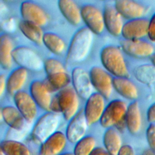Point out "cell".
<instances>
[{
  "label": "cell",
  "instance_id": "cell-1",
  "mask_svg": "<svg viewBox=\"0 0 155 155\" xmlns=\"http://www.w3.org/2000/svg\"><path fill=\"white\" fill-rule=\"evenodd\" d=\"M93 33L87 27H82L73 36L67 53L68 63H78L87 57L93 41Z\"/></svg>",
  "mask_w": 155,
  "mask_h": 155
},
{
  "label": "cell",
  "instance_id": "cell-2",
  "mask_svg": "<svg viewBox=\"0 0 155 155\" xmlns=\"http://www.w3.org/2000/svg\"><path fill=\"white\" fill-rule=\"evenodd\" d=\"M79 108L78 95L71 87H65L52 98L50 111L61 113L67 120H70L78 113Z\"/></svg>",
  "mask_w": 155,
  "mask_h": 155
},
{
  "label": "cell",
  "instance_id": "cell-3",
  "mask_svg": "<svg viewBox=\"0 0 155 155\" xmlns=\"http://www.w3.org/2000/svg\"><path fill=\"white\" fill-rule=\"evenodd\" d=\"M100 58L104 67L115 77H129L125 61L119 47L111 45L104 47L101 51Z\"/></svg>",
  "mask_w": 155,
  "mask_h": 155
},
{
  "label": "cell",
  "instance_id": "cell-4",
  "mask_svg": "<svg viewBox=\"0 0 155 155\" xmlns=\"http://www.w3.org/2000/svg\"><path fill=\"white\" fill-rule=\"evenodd\" d=\"M1 116L10 127L7 139L19 141V140L25 136L30 123L24 119L16 107L7 105L1 108Z\"/></svg>",
  "mask_w": 155,
  "mask_h": 155
},
{
  "label": "cell",
  "instance_id": "cell-5",
  "mask_svg": "<svg viewBox=\"0 0 155 155\" xmlns=\"http://www.w3.org/2000/svg\"><path fill=\"white\" fill-rule=\"evenodd\" d=\"M128 106L126 103L120 99L111 101L105 107L99 120L101 125L105 128L114 126L119 131L126 127L125 116Z\"/></svg>",
  "mask_w": 155,
  "mask_h": 155
},
{
  "label": "cell",
  "instance_id": "cell-6",
  "mask_svg": "<svg viewBox=\"0 0 155 155\" xmlns=\"http://www.w3.org/2000/svg\"><path fill=\"white\" fill-rule=\"evenodd\" d=\"M60 120V116L57 113L49 111L42 115L36 122L31 130L33 140L42 143L57 131Z\"/></svg>",
  "mask_w": 155,
  "mask_h": 155
},
{
  "label": "cell",
  "instance_id": "cell-7",
  "mask_svg": "<svg viewBox=\"0 0 155 155\" xmlns=\"http://www.w3.org/2000/svg\"><path fill=\"white\" fill-rule=\"evenodd\" d=\"M12 58L20 67L27 70L38 71L44 68V62L40 56L27 47L15 48L12 52Z\"/></svg>",
  "mask_w": 155,
  "mask_h": 155
},
{
  "label": "cell",
  "instance_id": "cell-8",
  "mask_svg": "<svg viewBox=\"0 0 155 155\" xmlns=\"http://www.w3.org/2000/svg\"><path fill=\"white\" fill-rule=\"evenodd\" d=\"M89 75L92 85L97 93L105 99H109L113 88V78L105 70L97 66L91 67Z\"/></svg>",
  "mask_w": 155,
  "mask_h": 155
},
{
  "label": "cell",
  "instance_id": "cell-9",
  "mask_svg": "<svg viewBox=\"0 0 155 155\" xmlns=\"http://www.w3.org/2000/svg\"><path fill=\"white\" fill-rule=\"evenodd\" d=\"M81 18L94 34L101 35L105 28L103 13L95 6L86 4L81 8Z\"/></svg>",
  "mask_w": 155,
  "mask_h": 155
},
{
  "label": "cell",
  "instance_id": "cell-10",
  "mask_svg": "<svg viewBox=\"0 0 155 155\" xmlns=\"http://www.w3.org/2000/svg\"><path fill=\"white\" fill-rule=\"evenodd\" d=\"M16 107L24 119L31 123L37 114V104L32 96L24 91H19L13 95Z\"/></svg>",
  "mask_w": 155,
  "mask_h": 155
},
{
  "label": "cell",
  "instance_id": "cell-11",
  "mask_svg": "<svg viewBox=\"0 0 155 155\" xmlns=\"http://www.w3.org/2000/svg\"><path fill=\"white\" fill-rule=\"evenodd\" d=\"M105 108V98L98 93H93L87 100L84 109L88 125L100 120Z\"/></svg>",
  "mask_w": 155,
  "mask_h": 155
},
{
  "label": "cell",
  "instance_id": "cell-12",
  "mask_svg": "<svg viewBox=\"0 0 155 155\" xmlns=\"http://www.w3.org/2000/svg\"><path fill=\"white\" fill-rule=\"evenodd\" d=\"M71 78L73 88L78 96L87 100L93 94V87L89 74L81 67H75L72 70Z\"/></svg>",
  "mask_w": 155,
  "mask_h": 155
},
{
  "label": "cell",
  "instance_id": "cell-13",
  "mask_svg": "<svg viewBox=\"0 0 155 155\" xmlns=\"http://www.w3.org/2000/svg\"><path fill=\"white\" fill-rule=\"evenodd\" d=\"M20 11L23 20L32 22L39 27L47 25L48 22V17L45 10L33 2H22Z\"/></svg>",
  "mask_w": 155,
  "mask_h": 155
},
{
  "label": "cell",
  "instance_id": "cell-14",
  "mask_svg": "<svg viewBox=\"0 0 155 155\" xmlns=\"http://www.w3.org/2000/svg\"><path fill=\"white\" fill-rule=\"evenodd\" d=\"M88 125L84 110H80L70 120L67 127L65 136L67 140L71 143H77L85 137Z\"/></svg>",
  "mask_w": 155,
  "mask_h": 155
},
{
  "label": "cell",
  "instance_id": "cell-15",
  "mask_svg": "<svg viewBox=\"0 0 155 155\" xmlns=\"http://www.w3.org/2000/svg\"><path fill=\"white\" fill-rule=\"evenodd\" d=\"M122 50L136 58H146L154 53V47L150 43L141 39L124 40L120 42Z\"/></svg>",
  "mask_w": 155,
  "mask_h": 155
},
{
  "label": "cell",
  "instance_id": "cell-16",
  "mask_svg": "<svg viewBox=\"0 0 155 155\" xmlns=\"http://www.w3.org/2000/svg\"><path fill=\"white\" fill-rule=\"evenodd\" d=\"M149 21L145 18L129 20L124 24L122 36L125 40H137L148 35Z\"/></svg>",
  "mask_w": 155,
  "mask_h": 155
},
{
  "label": "cell",
  "instance_id": "cell-17",
  "mask_svg": "<svg viewBox=\"0 0 155 155\" xmlns=\"http://www.w3.org/2000/svg\"><path fill=\"white\" fill-rule=\"evenodd\" d=\"M114 7L122 17L130 20L142 18L147 12L145 5L131 0L116 1Z\"/></svg>",
  "mask_w": 155,
  "mask_h": 155
},
{
  "label": "cell",
  "instance_id": "cell-18",
  "mask_svg": "<svg viewBox=\"0 0 155 155\" xmlns=\"http://www.w3.org/2000/svg\"><path fill=\"white\" fill-rule=\"evenodd\" d=\"M30 92L38 107L48 112L51 111L52 98L50 91L44 82L39 80L33 81L30 86Z\"/></svg>",
  "mask_w": 155,
  "mask_h": 155
},
{
  "label": "cell",
  "instance_id": "cell-19",
  "mask_svg": "<svg viewBox=\"0 0 155 155\" xmlns=\"http://www.w3.org/2000/svg\"><path fill=\"white\" fill-rule=\"evenodd\" d=\"M104 21L105 27L113 36H118L122 33L124 23L122 16L115 8L111 5H106L104 8Z\"/></svg>",
  "mask_w": 155,
  "mask_h": 155
},
{
  "label": "cell",
  "instance_id": "cell-20",
  "mask_svg": "<svg viewBox=\"0 0 155 155\" xmlns=\"http://www.w3.org/2000/svg\"><path fill=\"white\" fill-rule=\"evenodd\" d=\"M67 139L63 133L56 131L41 143L39 155H58L64 149Z\"/></svg>",
  "mask_w": 155,
  "mask_h": 155
},
{
  "label": "cell",
  "instance_id": "cell-21",
  "mask_svg": "<svg viewBox=\"0 0 155 155\" xmlns=\"http://www.w3.org/2000/svg\"><path fill=\"white\" fill-rule=\"evenodd\" d=\"M125 122L126 127L130 133L136 134L140 131L142 127V116L137 101H134L128 106Z\"/></svg>",
  "mask_w": 155,
  "mask_h": 155
},
{
  "label": "cell",
  "instance_id": "cell-22",
  "mask_svg": "<svg viewBox=\"0 0 155 155\" xmlns=\"http://www.w3.org/2000/svg\"><path fill=\"white\" fill-rule=\"evenodd\" d=\"M58 5L62 15L73 25L80 24L82 18L81 9L78 5L71 0H59Z\"/></svg>",
  "mask_w": 155,
  "mask_h": 155
},
{
  "label": "cell",
  "instance_id": "cell-23",
  "mask_svg": "<svg viewBox=\"0 0 155 155\" xmlns=\"http://www.w3.org/2000/svg\"><path fill=\"white\" fill-rule=\"evenodd\" d=\"M113 88L122 97L129 100H136L139 96V92L136 86L125 78H117L113 79Z\"/></svg>",
  "mask_w": 155,
  "mask_h": 155
},
{
  "label": "cell",
  "instance_id": "cell-24",
  "mask_svg": "<svg viewBox=\"0 0 155 155\" xmlns=\"http://www.w3.org/2000/svg\"><path fill=\"white\" fill-rule=\"evenodd\" d=\"M28 77L27 70L19 67L13 70L7 79V90L11 95L21 91L26 82Z\"/></svg>",
  "mask_w": 155,
  "mask_h": 155
},
{
  "label": "cell",
  "instance_id": "cell-25",
  "mask_svg": "<svg viewBox=\"0 0 155 155\" xmlns=\"http://www.w3.org/2000/svg\"><path fill=\"white\" fill-rule=\"evenodd\" d=\"M103 143L110 155H117L122 146V138L118 130L113 127L107 128L104 134Z\"/></svg>",
  "mask_w": 155,
  "mask_h": 155
},
{
  "label": "cell",
  "instance_id": "cell-26",
  "mask_svg": "<svg viewBox=\"0 0 155 155\" xmlns=\"http://www.w3.org/2000/svg\"><path fill=\"white\" fill-rule=\"evenodd\" d=\"M14 50L12 38L6 34L1 35L0 38V62L4 70H8L12 64V52Z\"/></svg>",
  "mask_w": 155,
  "mask_h": 155
},
{
  "label": "cell",
  "instance_id": "cell-27",
  "mask_svg": "<svg viewBox=\"0 0 155 155\" xmlns=\"http://www.w3.org/2000/svg\"><path fill=\"white\" fill-rule=\"evenodd\" d=\"M18 26L20 31L27 39L38 45L42 44L44 33L41 27L24 20L20 21Z\"/></svg>",
  "mask_w": 155,
  "mask_h": 155
},
{
  "label": "cell",
  "instance_id": "cell-28",
  "mask_svg": "<svg viewBox=\"0 0 155 155\" xmlns=\"http://www.w3.org/2000/svg\"><path fill=\"white\" fill-rule=\"evenodd\" d=\"M0 148L5 155H31L29 148L20 141L4 140L1 142Z\"/></svg>",
  "mask_w": 155,
  "mask_h": 155
},
{
  "label": "cell",
  "instance_id": "cell-29",
  "mask_svg": "<svg viewBox=\"0 0 155 155\" xmlns=\"http://www.w3.org/2000/svg\"><path fill=\"white\" fill-rule=\"evenodd\" d=\"M71 81V78L66 72H59L47 76L44 82L50 91L61 90L68 86Z\"/></svg>",
  "mask_w": 155,
  "mask_h": 155
},
{
  "label": "cell",
  "instance_id": "cell-30",
  "mask_svg": "<svg viewBox=\"0 0 155 155\" xmlns=\"http://www.w3.org/2000/svg\"><path fill=\"white\" fill-rule=\"evenodd\" d=\"M42 43L48 50L55 54H61L65 48L64 40L59 36L52 32L44 33Z\"/></svg>",
  "mask_w": 155,
  "mask_h": 155
},
{
  "label": "cell",
  "instance_id": "cell-31",
  "mask_svg": "<svg viewBox=\"0 0 155 155\" xmlns=\"http://www.w3.org/2000/svg\"><path fill=\"white\" fill-rule=\"evenodd\" d=\"M136 79L140 82L145 84H150L155 82V67L152 64L140 65L134 70Z\"/></svg>",
  "mask_w": 155,
  "mask_h": 155
},
{
  "label": "cell",
  "instance_id": "cell-32",
  "mask_svg": "<svg viewBox=\"0 0 155 155\" xmlns=\"http://www.w3.org/2000/svg\"><path fill=\"white\" fill-rule=\"evenodd\" d=\"M96 139L91 136H86L76 143L74 155H90L96 148Z\"/></svg>",
  "mask_w": 155,
  "mask_h": 155
},
{
  "label": "cell",
  "instance_id": "cell-33",
  "mask_svg": "<svg viewBox=\"0 0 155 155\" xmlns=\"http://www.w3.org/2000/svg\"><path fill=\"white\" fill-rule=\"evenodd\" d=\"M44 68L47 76L65 71L63 64L60 61L53 58H48L45 60L44 62Z\"/></svg>",
  "mask_w": 155,
  "mask_h": 155
},
{
  "label": "cell",
  "instance_id": "cell-34",
  "mask_svg": "<svg viewBox=\"0 0 155 155\" xmlns=\"http://www.w3.org/2000/svg\"><path fill=\"white\" fill-rule=\"evenodd\" d=\"M146 137L150 149L155 153V124H150L146 131Z\"/></svg>",
  "mask_w": 155,
  "mask_h": 155
},
{
  "label": "cell",
  "instance_id": "cell-35",
  "mask_svg": "<svg viewBox=\"0 0 155 155\" xmlns=\"http://www.w3.org/2000/svg\"><path fill=\"white\" fill-rule=\"evenodd\" d=\"M147 36L152 42L155 43V13L149 21Z\"/></svg>",
  "mask_w": 155,
  "mask_h": 155
},
{
  "label": "cell",
  "instance_id": "cell-36",
  "mask_svg": "<svg viewBox=\"0 0 155 155\" xmlns=\"http://www.w3.org/2000/svg\"><path fill=\"white\" fill-rule=\"evenodd\" d=\"M117 155H135V151L131 145L125 144L122 146Z\"/></svg>",
  "mask_w": 155,
  "mask_h": 155
},
{
  "label": "cell",
  "instance_id": "cell-37",
  "mask_svg": "<svg viewBox=\"0 0 155 155\" xmlns=\"http://www.w3.org/2000/svg\"><path fill=\"white\" fill-rule=\"evenodd\" d=\"M147 117L148 121L150 124L155 122V102L148 108L147 113Z\"/></svg>",
  "mask_w": 155,
  "mask_h": 155
},
{
  "label": "cell",
  "instance_id": "cell-38",
  "mask_svg": "<svg viewBox=\"0 0 155 155\" xmlns=\"http://www.w3.org/2000/svg\"><path fill=\"white\" fill-rule=\"evenodd\" d=\"M5 88H7V80H5V76L1 74L0 76V95L1 96L3 95Z\"/></svg>",
  "mask_w": 155,
  "mask_h": 155
},
{
  "label": "cell",
  "instance_id": "cell-39",
  "mask_svg": "<svg viewBox=\"0 0 155 155\" xmlns=\"http://www.w3.org/2000/svg\"><path fill=\"white\" fill-rule=\"evenodd\" d=\"M109 154L107 153L105 148L102 147H97L96 148L92 153L90 155H108Z\"/></svg>",
  "mask_w": 155,
  "mask_h": 155
},
{
  "label": "cell",
  "instance_id": "cell-40",
  "mask_svg": "<svg viewBox=\"0 0 155 155\" xmlns=\"http://www.w3.org/2000/svg\"><path fill=\"white\" fill-rule=\"evenodd\" d=\"M14 24H15V23L14 22V21L12 19L7 20L4 23V28L8 31L13 30L14 26H15Z\"/></svg>",
  "mask_w": 155,
  "mask_h": 155
},
{
  "label": "cell",
  "instance_id": "cell-41",
  "mask_svg": "<svg viewBox=\"0 0 155 155\" xmlns=\"http://www.w3.org/2000/svg\"><path fill=\"white\" fill-rule=\"evenodd\" d=\"M142 155H155V153L151 149H147L143 151Z\"/></svg>",
  "mask_w": 155,
  "mask_h": 155
},
{
  "label": "cell",
  "instance_id": "cell-42",
  "mask_svg": "<svg viewBox=\"0 0 155 155\" xmlns=\"http://www.w3.org/2000/svg\"><path fill=\"white\" fill-rule=\"evenodd\" d=\"M150 61L151 62L152 65H153L155 67V53H154L150 57Z\"/></svg>",
  "mask_w": 155,
  "mask_h": 155
},
{
  "label": "cell",
  "instance_id": "cell-43",
  "mask_svg": "<svg viewBox=\"0 0 155 155\" xmlns=\"http://www.w3.org/2000/svg\"><path fill=\"white\" fill-rule=\"evenodd\" d=\"M61 155H74V154L71 153H64Z\"/></svg>",
  "mask_w": 155,
  "mask_h": 155
},
{
  "label": "cell",
  "instance_id": "cell-44",
  "mask_svg": "<svg viewBox=\"0 0 155 155\" xmlns=\"http://www.w3.org/2000/svg\"><path fill=\"white\" fill-rule=\"evenodd\" d=\"M0 155H5V154L1 151V152H0Z\"/></svg>",
  "mask_w": 155,
  "mask_h": 155
},
{
  "label": "cell",
  "instance_id": "cell-45",
  "mask_svg": "<svg viewBox=\"0 0 155 155\" xmlns=\"http://www.w3.org/2000/svg\"><path fill=\"white\" fill-rule=\"evenodd\" d=\"M108 155H110V154H108Z\"/></svg>",
  "mask_w": 155,
  "mask_h": 155
}]
</instances>
